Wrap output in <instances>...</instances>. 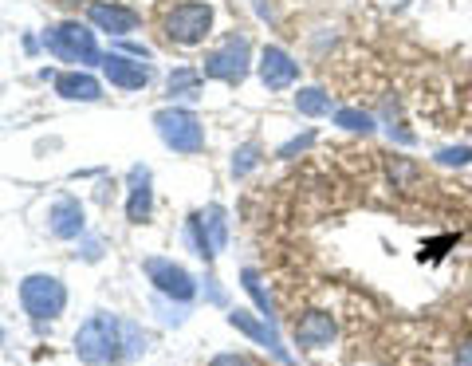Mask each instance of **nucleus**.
Instances as JSON below:
<instances>
[{"label":"nucleus","instance_id":"nucleus-1","mask_svg":"<svg viewBox=\"0 0 472 366\" xmlns=\"http://www.w3.org/2000/svg\"><path fill=\"white\" fill-rule=\"evenodd\" d=\"M75 354L87 366L123 362V319L118 316H91L75 331Z\"/></svg>","mask_w":472,"mask_h":366},{"label":"nucleus","instance_id":"nucleus-2","mask_svg":"<svg viewBox=\"0 0 472 366\" xmlns=\"http://www.w3.org/2000/svg\"><path fill=\"white\" fill-rule=\"evenodd\" d=\"M209 28H213V5L209 0H181V5H174L166 16V40L169 44H181V48L205 44Z\"/></svg>","mask_w":472,"mask_h":366},{"label":"nucleus","instance_id":"nucleus-3","mask_svg":"<svg viewBox=\"0 0 472 366\" xmlns=\"http://www.w3.org/2000/svg\"><path fill=\"white\" fill-rule=\"evenodd\" d=\"M154 126H158V138L177 150V154H201L205 150V126L193 111H181V106H166V111L154 114Z\"/></svg>","mask_w":472,"mask_h":366},{"label":"nucleus","instance_id":"nucleus-4","mask_svg":"<svg viewBox=\"0 0 472 366\" xmlns=\"http://www.w3.org/2000/svg\"><path fill=\"white\" fill-rule=\"evenodd\" d=\"M44 48L63 63H103V51H99V44H95V32L75 24V20L48 28L44 32Z\"/></svg>","mask_w":472,"mask_h":366},{"label":"nucleus","instance_id":"nucleus-5","mask_svg":"<svg viewBox=\"0 0 472 366\" xmlns=\"http://www.w3.org/2000/svg\"><path fill=\"white\" fill-rule=\"evenodd\" d=\"M20 304L36 323H48V319H59L63 307H68V288L59 284L56 276H24V284H20Z\"/></svg>","mask_w":472,"mask_h":366},{"label":"nucleus","instance_id":"nucleus-6","mask_svg":"<svg viewBox=\"0 0 472 366\" xmlns=\"http://www.w3.org/2000/svg\"><path fill=\"white\" fill-rule=\"evenodd\" d=\"M142 268H146L150 284L158 288V296H162V299H174V304H189V299L197 296V284H193V276H189L181 264L166 261V256H150Z\"/></svg>","mask_w":472,"mask_h":366},{"label":"nucleus","instance_id":"nucleus-7","mask_svg":"<svg viewBox=\"0 0 472 366\" xmlns=\"http://www.w3.org/2000/svg\"><path fill=\"white\" fill-rule=\"evenodd\" d=\"M189 241H193V249H197L201 261H213L217 252H224V244H229V221H224V209L221 206L201 209L197 217L189 221Z\"/></svg>","mask_w":472,"mask_h":366},{"label":"nucleus","instance_id":"nucleus-8","mask_svg":"<svg viewBox=\"0 0 472 366\" xmlns=\"http://www.w3.org/2000/svg\"><path fill=\"white\" fill-rule=\"evenodd\" d=\"M209 79H221V83H241L249 75V40L244 36H229L217 51L205 56V68Z\"/></svg>","mask_w":472,"mask_h":366},{"label":"nucleus","instance_id":"nucleus-9","mask_svg":"<svg viewBox=\"0 0 472 366\" xmlns=\"http://www.w3.org/2000/svg\"><path fill=\"white\" fill-rule=\"evenodd\" d=\"M103 75L111 79V87H123V91H142L150 83L146 63H134L131 56H123V51H106V56H103Z\"/></svg>","mask_w":472,"mask_h":366},{"label":"nucleus","instance_id":"nucleus-10","mask_svg":"<svg viewBox=\"0 0 472 366\" xmlns=\"http://www.w3.org/2000/svg\"><path fill=\"white\" fill-rule=\"evenodd\" d=\"M260 79L268 91H284L299 79V63L284 48H264L260 51Z\"/></svg>","mask_w":472,"mask_h":366},{"label":"nucleus","instance_id":"nucleus-11","mask_svg":"<svg viewBox=\"0 0 472 366\" xmlns=\"http://www.w3.org/2000/svg\"><path fill=\"white\" fill-rule=\"evenodd\" d=\"M48 229H51V236H59V241H75V236H83V229H87V221H83V206L75 197H59L56 206L48 209Z\"/></svg>","mask_w":472,"mask_h":366},{"label":"nucleus","instance_id":"nucleus-12","mask_svg":"<svg viewBox=\"0 0 472 366\" xmlns=\"http://www.w3.org/2000/svg\"><path fill=\"white\" fill-rule=\"evenodd\" d=\"M87 20L99 32H106V36H131L138 28V13L134 8H123V5H91Z\"/></svg>","mask_w":472,"mask_h":366},{"label":"nucleus","instance_id":"nucleus-13","mask_svg":"<svg viewBox=\"0 0 472 366\" xmlns=\"http://www.w3.org/2000/svg\"><path fill=\"white\" fill-rule=\"evenodd\" d=\"M51 83H56V95H63L71 103H95L103 95L99 79L87 71H59V75H51Z\"/></svg>","mask_w":472,"mask_h":366},{"label":"nucleus","instance_id":"nucleus-14","mask_svg":"<svg viewBox=\"0 0 472 366\" xmlns=\"http://www.w3.org/2000/svg\"><path fill=\"white\" fill-rule=\"evenodd\" d=\"M150 209H154V189H150V169L134 166V169H131V197H126V221L142 224V221H150Z\"/></svg>","mask_w":472,"mask_h":366},{"label":"nucleus","instance_id":"nucleus-15","mask_svg":"<svg viewBox=\"0 0 472 366\" xmlns=\"http://www.w3.org/2000/svg\"><path fill=\"white\" fill-rule=\"evenodd\" d=\"M331 335H335V323H331V316H323V311H311V316L299 319V327H295V339H299V347H327Z\"/></svg>","mask_w":472,"mask_h":366},{"label":"nucleus","instance_id":"nucleus-16","mask_svg":"<svg viewBox=\"0 0 472 366\" xmlns=\"http://www.w3.org/2000/svg\"><path fill=\"white\" fill-rule=\"evenodd\" d=\"M229 323H232L236 331H244V335H249V339H256V343H264V347H272V351H276V335L264 327V323H256V319L249 316V311H232V316H229Z\"/></svg>","mask_w":472,"mask_h":366},{"label":"nucleus","instance_id":"nucleus-17","mask_svg":"<svg viewBox=\"0 0 472 366\" xmlns=\"http://www.w3.org/2000/svg\"><path fill=\"white\" fill-rule=\"evenodd\" d=\"M201 75L205 71H197V68H177L174 75H169V95H186V99H193L197 95V87H201Z\"/></svg>","mask_w":472,"mask_h":366},{"label":"nucleus","instance_id":"nucleus-18","mask_svg":"<svg viewBox=\"0 0 472 366\" xmlns=\"http://www.w3.org/2000/svg\"><path fill=\"white\" fill-rule=\"evenodd\" d=\"M146 335H142V327L138 323H131V319H123V362H131V359H138V354H146Z\"/></svg>","mask_w":472,"mask_h":366},{"label":"nucleus","instance_id":"nucleus-19","mask_svg":"<svg viewBox=\"0 0 472 366\" xmlns=\"http://www.w3.org/2000/svg\"><path fill=\"white\" fill-rule=\"evenodd\" d=\"M295 106H299V114H327L331 111V95L319 91V87H304L295 95Z\"/></svg>","mask_w":472,"mask_h":366},{"label":"nucleus","instance_id":"nucleus-20","mask_svg":"<svg viewBox=\"0 0 472 366\" xmlns=\"http://www.w3.org/2000/svg\"><path fill=\"white\" fill-rule=\"evenodd\" d=\"M256 161H260V146H256V142L241 146V150H236V158H232V174L244 178V174H249V169L256 166Z\"/></svg>","mask_w":472,"mask_h":366},{"label":"nucleus","instance_id":"nucleus-21","mask_svg":"<svg viewBox=\"0 0 472 366\" xmlns=\"http://www.w3.org/2000/svg\"><path fill=\"white\" fill-rule=\"evenodd\" d=\"M335 123H339V126H347V131H362V134L374 131V118H370V114H362V111H350V106L335 114Z\"/></svg>","mask_w":472,"mask_h":366},{"label":"nucleus","instance_id":"nucleus-22","mask_svg":"<svg viewBox=\"0 0 472 366\" xmlns=\"http://www.w3.org/2000/svg\"><path fill=\"white\" fill-rule=\"evenodd\" d=\"M209 366H252V362L244 359V354H217Z\"/></svg>","mask_w":472,"mask_h":366},{"label":"nucleus","instance_id":"nucleus-23","mask_svg":"<svg viewBox=\"0 0 472 366\" xmlns=\"http://www.w3.org/2000/svg\"><path fill=\"white\" fill-rule=\"evenodd\" d=\"M0 339H5V331H0Z\"/></svg>","mask_w":472,"mask_h":366}]
</instances>
